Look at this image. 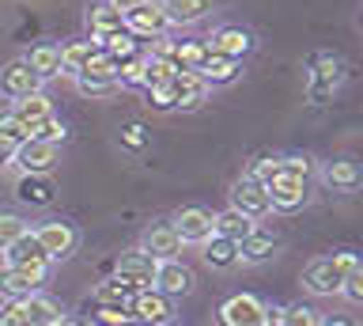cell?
I'll list each match as a JSON object with an SVG mask.
<instances>
[{
    "label": "cell",
    "instance_id": "1",
    "mask_svg": "<svg viewBox=\"0 0 363 326\" xmlns=\"http://www.w3.org/2000/svg\"><path fill=\"white\" fill-rule=\"evenodd\" d=\"M348 80V65L337 53H314L306 61V99L314 107H325Z\"/></svg>",
    "mask_w": 363,
    "mask_h": 326
},
{
    "label": "cell",
    "instance_id": "2",
    "mask_svg": "<svg viewBox=\"0 0 363 326\" xmlns=\"http://www.w3.org/2000/svg\"><path fill=\"white\" fill-rule=\"evenodd\" d=\"M30 235L38 239V246L45 251L50 262H65V258H72L79 251V243H84V235L72 220L65 217H45L38 224H30Z\"/></svg>",
    "mask_w": 363,
    "mask_h": 326
},
{
    "label": "cell",
    "instance_id": "3",
    "mask_svg": "<svg viewBox=\"0 0 363 326\" xmlns=\"http://www.w3.org/2000/svg\"><path fill=\"white\" fill-rule=\"evenodd\" d=\"M227 201L231 205L227 209H235V212H242V217H250L254 224H265L272 217V201H269V190L257 183V178H250L246 171L231 183V190H227Z\"/></svg>",
    "mask_w": 363,
    "mask_h": 326
},
{
    "label": "cell",
    "instance_id": "4",
    "mask_svg": "<svg viewBox=\"0 0 363 326\" xmlns=\"http://www.w3.org/2000/svg\"><path fill=\"white\" fill-rule=\"evenodd\" d=\"M318 178L333 194H356L363 190V163L352 156H329V160H318Z\"/></svg>",
    "mask_w": 363,
    "mask_h": 326
},
{
    "label": "cell",
    "instance_id": "5",
    "mask_svg": "<svg viewBox=\"0 0 363 326\" xmlns=\"http://www.w3.org/2000/svg\"><path fill=\"white\" fill-rule=\"evenodd\" d=\"M269 303L254 292H235L216 308V326H261L265 322Z\"/></svg>",
    "mask_w": 363,
    "mask_h": 326
},
{
    "label": "cell",
    "instance_id": "6",
    "mask_svg": "<svg viewBox=\"0 0 363 326\" xmlns=\"http://www.w3.org/2000/svg\"><path fill=\"white\" fill-rule=\"evenodd\" d=\"M129 315L133 322H147V326H170L178 319V300L163 296L155 288H140L129 303Z\"/></svg>",
    "mask_w": 363,
    "mask_h": 326
},
{
    "label": "cell",
    "instance_id": "7",
    "mask_svg": "<svg viewBox=\"0 0 363 326\" xmlns=\"http://www.w3.org/2000/svg\"><path fill=\"white\" fill-rule=\"evenodd\" d=\"M208 46L216 53H223V58H235V61L246 65V58L257 53V35L250 27H242V23H220L208 35Z\"/></svg>",
    "mask_w": 363,
    "mask_h": 326
},
{
    "label": "cell",
    "instance_id": "8",
    "mask_svg": "<svg viewBox=\"0 0 363 326\" xmlns=\"http://www.w3.org/2000/svg\"><path fill=\"white\" fill-rule=\"evenodd\" d=\"M170 224H174L182 246H186V243L201 246L204 239H212V235H216V212L204 209V205H182L174 217H170Z\"/></svg>",
    "mask_w": 363,
    "mask_h": 326
},
{
    "label": "cell",
    "instance_id": "9",
    "mask_svg": "<svg viewBox=\"0 0 363 326\" xmlns=\"http://www.w3.org/2000/svg\"><path fill=\"white\" fill-rule=\"evenodd\" d=\"M61 163V144H45V141H23L16 160H11V167H16L19 175H53V167Z\"/></svg>",
    "mask_w": 363,
    "mask_h": 326
},
{
    "label": "cell",
    "instance_id": "10",
    "mask_svg": "<svg viewBox=\"0 0 363 326\" xmlns=\"http://www.w3.org/2000/svg\"><path fill=\"white\" fill-rule=\"evenodd\" d=\"M299 285L311 292V296H340V285H345V273L329 262V254H318L303 266Z\"/></svg>",
    "mask_w": 363,
    "mask_h": 326
},
{
    "label": "cell",
    "instance_id": "11",
    "mask_svg": "<svg viewBox=\"0 0 363 326\" xmlns=\"http://www.w3.org/2000/svg\"><path fill=\"white\" fill-rule=\"evenodd\" d=\"M152 288L163 292V296H170V300H182V296H189V292L197 288V273H193L182 258H167V262L155 266Z\"/></svg>",
    "mask_w": 363,
    "mask_h": 326
},
{
    "label": "cell",
    "instance_id": "12",
    "mask_svg": "<svg viewBox=\"0 0 363 326\" xmlns=\"http://www.w3.org/2000/svg\"><path fill=\"white\" fill-rule=\"evenodd\" d=\"M53 266H34V269H0V296L4 300H27L45 288Z\"/></svg>",
    "mask_w": 363,
    "mask_h": 326
},
{
    "label": "cell",
    "instance_id": "13",
    "mask_svg": "<svg viewBox=\"0 0 363 326\" xmlns=\"http://www.w3.org/2000/svg\"><path fill=\"white\" fill-rule=\"evenodd\" d=\"M265 190H269L272 212H299V209L311 205V183H303V178L277 175Z\"/></svg>",
    "mask_w": 363,
    "mask_h": 326
},
{
    "label": "cell",
    "instance_id": "14",
    "mask_svg": "<svg viewBox=\"0 0 363 326\" xmlns=\"http://www.w3.org/2000/svg\"><path fill=\"white\" fill-rule=\"evenodd\" d=\"M125 31L136 38H144V42H152L159 35H170V19L163 16V8H159V0H147V4L140 8H133V12H125Z\"/></svg>",
    "mask_w": 363,
    "mask_h": 326
},
{
    "label": "cell",
    "instance_id": "15",
    "mask_svg": "<svg viewBox=\"0 0 363 326\" xmlns=\"http://www.w3.org/2000/svg\"><path fill=\"white\" fill-rule=\"evenodd\" d=\"M136 246H140L144 254H152L155 262H167V258L182 254V239H178V232H174V224H170V220H152L140 232V243H136Z\"/></svg>",
    "mask_w": 363,
    "mask_h": 326
},
{
    "label": "cell",
    "instance_id": "16",
    "mask_svg": "<svg viewBox=\"0 0 363 326\" xmlns=\"http://www.w3.org/2000/svg\"><path fill=\"white\" fill-rule=\"evenodd\" d=\"M34 92H42V80L30 72V65L16 58V61H8L4 69H0V99L4 103H16V99H27Z\"/></svg>",
    "mask_w": 363,
    "mask_h": 326
},
{
    "label": "cell",
    "instance_id": "17",
    "mask_svg": "<svg viewBox=\"0 0 363 326\" xmlns=\"http://www.w3.org/2000/svg\"><path fill=\"white\" fill-rule=\"evenodd\" d=\"M284 239L272 228H265V224H257L254 232L246 235L242 243H238V266H261V262H272V258L280 254Z\"/></svg>",
    "mask_w": 363,
    "mask_h": 326
},
{
    "label": "cell",
    "instance_id": "18",
    "mask_svg": "<svg viewBox=\"0 0 363 326\" xmlns=\"http://www.w3.org/2000/svg\"><path fill=\"white\" fill-rule=\"evenodd\" d=\"M155 266H159V262H155L152 254H144L140 246H133V251H121V254H118V262H113V277L129 281V285L140 292V288H152Z\"/></svg>",
    "mask_w": 363,
    "mask_h": 326
},
{
    "label": "cell",
    "instance_id": "19",
    "mask_svg": "<svg viewBox=\"0 0 363 326\" xmlns=\"http://www.w3.org/2000/svg\"><path fill=\"white\" fill-rule=\"evenodd\" d=\"M170 27H197L216 12V0H159Z\"/></svg>",
    "mask_w": 363,
    "mask_h": 326
},
{
    "label": "cell",
    "instance_id": "20",
    "mask_svg": "<svg viewBox=\"0 0 363 326\" xmlns=\"http://www.w3.org/2000/svg\"><path fill=\"white\" fill-rule=\"evenodd\" d=\"M0 262H4V269H34V266H53L50 258H45V251L38 246V239L27 232V235H19L11 246H4L0 251Z\"/></svg>",
    "mask_w": 363,
    "mask_h": 326
},
{
    "label": "cell",
    "instance_id": "21",
    "mask_svg": "<svg viewBox=\"0 0 363 326\" xmlns=\"http://www.w3.org/2000/svg\"><path fill=\"white\" fill-rule=\"evenodd\" d=\"M201 80L208 84V92H216V87H231L238 76H242V61H235V58H223V53H216L208 46V58H204L201 65Z\"/></svg>",
    "mask_w": 363,
    "mask_h": 326
},
{
    "label": "cell",
    "instance_id": "22",
    "mask_svg": "<svg viewBox=\"0 0 363 326\" xmlns=\"http://www.w3.org/2000/svg\"><path fill=\"white\" fill-rule=\"evenodd\" d=\"M84 23H87V38L102 46V42H106L110 35H118V31H125V16H121V12H113V8L106 4V0H99V4H91V8H87Z\"/></svg>",
    "mask_w": 363,
    "mask_h": 326
},
{
    "label": "cell",
    "instance_id": "23",
    "mask_svg": "<svg viewBox=\"0 0 363 326\" xmlns=\"http://www.w3.org/2000/svg\"><path fill=\"white\" fill-rule=\"evenodd\" d=\"M53 114V99L45 95V92H34V95H27V99H16V103H8V118L11 121H19L23 129H34L38 121H45Z\"/></svg>",
    "mask_w": 363,
    "mask_h": 326
},
{
    "label": "cell",
    "instance_id": "24",
    "mask_svg": "<svg viewBox=\"0 0 363 326\" xmlns=\"http://www.w3.org/2000/svg\"><path fill=\"white\" fill-rule=\"evenodd\" d=\"M16 197H19V205L45 209V205H53V201H57V183L50 175H19Z\"/></svg>",
    "mask_w": 363,
    "mask_h": 326
},
{
    "label": "cell",
    "instance_id": "25",
    "mask_svg": "<svg viewBox=\"0 0 363 326\" xmlns=\"http://www.w3.org/2000/svg\"><path fill=\"white\" fill-rule=\"evenodd\" d=\"M23 311H27V319H30V326H57L65 319V303L57 300V296H50V292H34V296H27L23 300Z\"/></svg>",
    "mask_w": 363,
    "mask_h": 326
},
{
    "label": "cell",
    "instance_id": "26",
    "mask_svg": "<svg viewBox=\"0 0 363 326\" xmlns=\"http://www.w3.org/2000/svg\"><path fill=\"white\" fill-rule=\"evenodd\" d=\"M174 84H178V103L174 110L178 114H189V110H201L204 103H208V84L201 80V72H178L174 76Z\"/></svg>",
    "mask_w": 363,
    "mask_h": 326
},
{
    "label": "cell",
    "instance_id": "27",
    "mask_svg": "<svg viewBox=\"0 0 363 326\" xmlns=\"http://www.w3.org/2000/svg\"><path fill=\"white\" fill-rule=\"evenodd\" d=\"M201 254H204V262H208V269H216V273H231V269H238V243L223 239V235L204 239Z\"/></svg>",
    "mask_w": 363,
    "mask_h": 326
},
{
    "label": "cell",
    "instance_id": "28",
    "mask_svg": "<svg viewBox=\"0 0 363 326\" xmlns=\"http://www.w3.org/2000/svg\"><path fill=\"white\" fill-rule=\"evenodd\" d=\"M23 61L30 65V72L38 76L42 84L53 80V76H61V46H57V42H38Z\"/></svg>",
    "mask_w": 363,
    "mask_h": 326
},
{
    "label": "cell",
    "instance_id": "29",
    "mask_svg": "<svg viewBox=\"0 0 363 326\" xmlns=\"http://www.w3.org/2000/svg\"><path fill=\"white\" fill-rule=\"evenodd\" d=\"M133 296H136V288L129 285V281L106 277L102 285H95V292H91V303H106V308H129Z\"/></svg>",
    "mask_w": 363,
    "mask_h": 326
},
{
    "label": "cell",
    "instance_id": "30",
    "mask_svg": "<svg viewBox=\"0 0 363 326\" xmlns=\"http://www.w3.org/2000/svg\"><path fill=\"white\" fill-rule=\"evenodd\" d=\"M72 80H99V84H118V61H113L110 53L99 46V50L87 58V65H84V69H79V72L72 76Z\"/></svg>",
    "mask_w": 363,
    "mask_h": 326
},
{
    "label": "cell",
    "instance_id": "31",
    "mask_svg": "<svg viewBox=\"0 0 363 326\" xmlns=\"http://www.w3.org/2000/svg\"><path fill=\"white\" fill-rule=\"evenodd\" d=\"M27 137H30V133L23 129L19 121H11L8 114L0 118V175L11 167V160H16V152H19V144L27 141Z\"/></svg>",
    "mask_w": 363,
    "mask_h": 326
},
{
    "label": "cell",
    "instance_id": "32",
    "mask_svg": "<svg viewBox=\"0 0 363 326\" xmlns=\"http://www.w3.org/2000/svg\"><path fill=\"white\" fill-rule=\"evenodd\" d=\"M254 228H257V224L250 217H242V212H235V209L216 212V235H223V239H231V243H242Z\"/></svg>",
    "mask_w": 363,
    "mask_h": 326
},
{
    "label": "cell",
    "instance_id": "33",
    "mask_svg": "<svg viewBox=\"0 0 363 326\" xmlns=\"http://www.w3.org/2000/svg\"><path fill=\"white\" fill-rule=\"evenodd\" d=\"M99 50V42H91V38H72V42H65L61 46V72L65 76H76L79 69L87 65V58Z\"/></svg>",
    "mask_w": 363,
    "mask_h": 326
},
{
    "label": "cell",
    "instance_id": "34",
    "mask_svg": "<svg viewBox=\"0 0 363 326\" xmlns=\"http://www.w3.org/2000/svg\"><path fill=\"white\" fill-rule=\"evenodd\" d=\"M204 58H208V38H178L174 46V61L182 72H197Z\"/></svg>",
    "mask_w": 363,
    "mask_h": 326
},
{
    "label": "cell",
    "instance_id": "35",
    "mask_svg": "<svg viewBox=\"0 0 363 326\" xmlns=\"http://www.w3.org/2000/svg\"><path fill=\"white\" fill-rule=\"evenodd\" d=\"M318 322H322V311L306 300H295L280 308V326H318Z\"/></svg>",
    "mask_w": 363,
    "mask_h": 326
},
{
    "label": "cell",
    "instance_id": "36",
    "mask_svg": "<svg viewBox=\"0 0 363 326\" xmlns=\"http://www.w3.org/2000/svg\"><path fill=\"white\" fill-rule=\"evenodd\" d=\"M144 99H147V107L159 110V114H170L178 103V84L174 80H163V84H152V87H144Z\"/></svg>",
    "mask_w": 363,
    "mask_h": 326
},
{
    "label": "cell",
    "instance_id": "37",
    "mask_svg": "<svg viewBox=\"0 0 363 326\" xmlns=\"http://www.w3.org/2000/svg\"><path fill=\"white\" fill-rule=\"evenodd\" d=\"M280 175H291V178H303V183H314L318 160H311V156H303V152L280 156Z\"/></svg>",
    "mask_w": 363,
    "mask_h": 326
},
{
    "label": "cell",
    "instance_id": "38",
    "mask_svg": "<svg viewBox=\"0 0 363 326\" xmlns=\"http://www.w3.org/2000/svg\"><path fill=\"white\" fill-rule=\"evenodd\" d=\"M27 232H30V220H27V217L0 209V251H4V246H11L19 235H27Z\"/></svg>",
    "mask_w": 363,
    "mask_h": 326
},
{
    "label": "cell",
    "instance_id": "39",
    "mask_svg": "<svg viewBox=\"0 0 363 326\" xmlns=\"http://www.w3.org/2000/svg\"><path fill=\"white\" fill-rule=\"evenodd\" d=\"M30 141H45V144H65L68 141V126L57 114H50L45 121H38V126L30 129Z\"/></svg>",
    "mask_w": 363,
    "mask_h": 326
},
{
    "label": "cell",
    "instance_id": "40",
    "mask_svg": "<svg viewBox=\"0 0 363 326\" xmlns=\"http://www.w3.org/2000/svg\"><path fill=\"white\" fill-rule=\"evenodd\" d=\"M246 175H250V178H257L261 186H269L272 178L280 175V156H277V152H265V156H257V160H250Z\"/></svg>",
    "mask_w": 363,
    "mask_h": 326
},
{
    "label": "cell",
    "instance_id": "41",
    "mask_svg": "<svg viewBox=\"0 0 363 326\" xmlns=\"http://www.w3.org/2000/svg\"><path fill=\"white\" fill-rule=\"evenodd\" d=\"M91 322H95V326H133V315H129V308L91 303Z\"/></svg>",
    "mask_w": 363,
    "mask_h": 326
},
{
    "label": "cell",
    "instance_id": "42",
    "mask_svg": "<svg viewBox=\"0 0 363 326\" xmlns=\"http://www.w3.org/2000/svg\"><path fill=\"white\" fill-rule=\"evenodd\" d=\"M118 141H121V148H125V152H144L147 144H152V133H147L140 121H133V126H125V129H121V137H118Z\"/></svg>",
    "mask_w": 363,
    "mask_h": 326
},
{
    "label": "cell",
    "instance_id": "43",
    "mask_svg": "<svg viewBox=\"0 0 363 326\" xmlns=\"http://www.w3.org/2000/svg\"><path fill=\"white\" fill-rule=\"evenodd\" d=\"M340 296H345L352 308H363V262L345 277V285H340Z\"/></svg>",
    "mask_w": 363,
    "mask_h": 326
},
{
    "label": "cell",
    "instance_id": "44",
    "mask_svg": "<svg viewBox=\"0 0 363 326\" xmlns=\"http://www.w3.org/2000/svg\"><path fill=\"white\" fill-rule=\"evenodd\" d=\"M76 92L87 99H110L121 92V84H99V80H76Z\"/></svg>",
    "mask_w": 363,
    "mask_h": 326
},
{
    "label": "cell",
    "instance_id": "45",
    "mask_svg": "<svg viewBox=\"0 0 363 326\" xmlns=\"http://www.w3.org/2000/svg\"><path fill=\"white\" fill-rule=\"evenodd\" d=\"M0 326H30L27 311H23V300H4V308H0Z\"/></svg>",
    "mask_w": 363,
    "mask_h": 326
},
{
    "label": "cell",
    "instance_id": "46",
    "mask_svg": "<svg viewBox=\"0 0 363 326\" xmlns=\"http://www.w3.org/2000/svg\"><path fill=\"white\" fill-rule=\"evenodd\" d=\"M329 262H333L337 269H340V273H352V269H356L359 262H363V254H356V251H348V246H345V251H333V254H329Z\"/></svg>",
    "mask_w": 363,
    "mask_h": 326
},
{
    "label": "cell",
    "instance_id": "47",
    "mask_svg": "<svg viewBox=\"0 0 363 326\" xmlns=\"http://www.w3.org/2000/svg\"><path fill=\"white\" fill-rule=\"evenodd\" d=\"M318 326H363V322L356 319V315H348V311H333V315L322 311V322Z\"/></svg>",
    "mask_w": 363,
    "mask_h": 326
},
{
    "label": "cell",
    "instance_id": "48",
    "mask_svg": "<svg viewBox=\"0 0 363 326\" xmlns=\"http://www.w3.org/2000/svg\"><path fill=\"white\" fill-rule=\"evenodd\" d=\"M106 4L113 8V12H133V8H140V4H147V0H106Z\"/></svg>",
    "mask_w": 363,
    "mask_h": 326
},
{
    "label": "cell",
    "instance_id": "49",
    "mask_svg": "<svg viewBox=\"0 0 363 326\" xmlns=\"http://www.w3.org/2000/svg\"><path fill=\"white\" fill-rule=\"evenodd\" d=\"M261 326H280V308H269V311H265V322H261Z\"/></svg>",
    "mask_w": 363,
    "mask_h": 326
},
{
    "label": "cell",
    "instance_id": "50",
    "mask_svg": "<svg viewBox=\"0 0 363 326\" xmlns=\"http://www.w3.org/2000/svg\"><path fill=\"white\" fill-rule=\"evenodd\" d=\"M57 326H87V322H84V319H72V315H65V319L57 322Z\"/></svg>",
    "mask_w": 363,
    "mask_h": 326
},
{
    "label": "cell",
    "instance_id": "51",
    "mask_svg": "<svg viewBox=\"0 0 363 326\" xmlns=\"http://www.w3.org/2000/svg\"><path fill=\"white\" fill-rule=\"evenodd\" d=\"M359 27H363V12H359Z\"/></svg>",
    "mask_w": 363,
    "mask_h": 326
},
{
    "label": "cell",
    "instance_id": "52",
    "mask_svg": "<svg viewBox=\"0 0 363 326\" xmlns=\"http://www.w3.org/2000/svg\"><path fill=\"white\" fill-rule=\"evenodd\" d=\"M133 326H147V322H133Z\"/></svg>",
    "mask_w": 363,
    "mask_h": 326
}]
</instances>
